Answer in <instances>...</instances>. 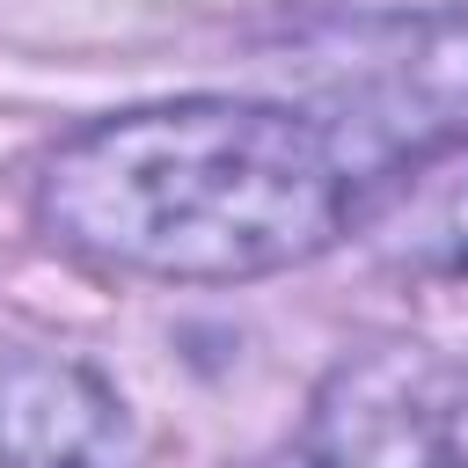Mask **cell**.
<instances>
[{
    "instance_id": "cell-5",
    "label": "cell",
    "mask_w": 468,
    "mask_h": 468,
    "mask_svg": "<svg viewBox=\"0 0 468 468\" xmlns=\"http://www.w3.org/2000/svg\"><path fill=\"white\" fill-rule=\"evenodd\" d=\"M249 468H329V461H322V453H314L307 439H292L285 453H263V461H249Z\"/></svg>"
},
{
    "instance_id": "cell-1",
    "label": "cell",
    "mask_w": 468,
    "mask_h": 468,
    "mask_svg": "<svg viewBox=\"0 0 468 468\" xmlns=\"http://www.w3.org/2000/svg\"><path fill=\"white\" fill-rule=\"evenodd\" d=\"M351 154L285 102L190 95L73 132L44 168V227L139 278H263L322 256L351 212Z\"/></svg>"
},
{
    "instance_id": "cell-3",
    "label": "cell",
    "mask_w": 468,
    "mask_h": 468,
    "mask_svg": "<svg viewBox=\"0 0 468 468\" xmlns=\"http://www.w3.org/2000/svg\"><path fill=\"white\" fill-rule=\"evenodd\" d=\"M395 37L402 51L366 58L351 73V117L329 124L351 168L468 124V15H431Z\"/></svg>"
},
{
    "instance_id": "cell-2",
    "label": "cell",
    "mask_w": 468,
    "mask_h": 468,
    "mask_svg": "<svg viewBox=\"0 0 468 468\" xmlns=\"http://www.w3.org/2000/svg\"><path fill=\"white\" fill-rule=\"evenodd\" d=\"M329 468H468V366L431 344L351 351L300 431Z\"/></svg>"
},
{
    "instance_id": "cell-6",
    "label": "cell",
    "mask_w": 468,
    "mask_h": 468,
    "mask_svg": "<svg viewBox=\"0 0 468 468\" xmlns=\"http://www.w3.org/2000/svg\"><path fill=\"white\" fill-rule=\"evenodd\" d=\"M453 256H461V263H468V190H461V197H453Z\"/></svg>"
},
{
    "instance_id": "cell-4",
    "label": "cell",
    "mask_w": 468,
    "mask_h": 468,
    "mask_svg": "<svg viewBox=\"0 0 468 468\" xmlns=\"http://www.w3.org/2000/svg\"><path fill=\"white\" fill-rule=\"evenodd\" d=\"M132 424L102 373L58 351L0 358V468H124Z\"/></svg>"
}]
</instances>
